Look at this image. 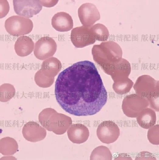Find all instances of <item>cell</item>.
I'll use <instances>...</instances> for the list:
<instances>
[{"label": "cell", "mask_w": 159, "mask_h": 160, "mask_svg": "<svg viewBox=\"0 0 159 160\" xmlns=\"http://www.w3.org/2000/svg\"><path fill=\"white\" fill-rule=\"evenodd\" d=\"M55 95L64 110L78 116L96 114L107 99L106 90L97 68L88 60L75 63L59 74Z\"/></svg>", "instance_id": "1"}, {"label": "cell", "mask_w": 159, "mask_h": 160, "mask_svg": "<svg viewBox=\"0 0 159 160\" xmlns=\"http://www.w3.org/2000/svg\"><path fill=\"white\" fill-rule=\"evenodd\" d=\"M39 121L47 130L57 135L65 133L72 123L71 118L64 114L57 113L54 109L46 108L39 114Z\"/></svg>", "instance_id": "2"}, {"label": "cell", "mask_w": 159, "mask_h": 160, "mask_svg": "<svg viewBox=\"0 0 159 160\" xmlns=\"http://www.w3.org/2000/svg\"><path fill=\"white\" fill-rule=\"evenodd\" d=\"M33 27L30 19L18 15L12 16L5 21V27L10 35L18 36L28 34Z\"/></svg>", "instance_id": "3"}, {"label": "cell", "mask_w": 159, "mask_h": 160, "mask_svg": "<svg viewBox=\"0 0 159 160\" xmlns=\"http://www.w3.org/2000/svg\"><path fill=\"white\" fill-rule=\"evenodd\" d=\"M120 129L114 122L107 120L101 122L98 126L96 134L102 143L110 144L116 141L120 135Z\"/></svg>", "instance_id": "4"}, {"label": "cell", "mask_w": 159, "mask_h": 160, "mask_svg": "<svg viewBox=\"0 0 159 160\" xmlns=\"http://www.w3.org/2000/svg\"><path fill=\"white\" fill-rule=\"evenodd\" d=\"M13 3L16 13L28 18L36 15L42 9V5L38 0H13Z\"/></svg>", "instance_id": "5"}, {"label": "cell", "mask_w": 159, "mask_h": 160, "mask_svg": "<svg viewBox=\"0 0 159 160\" xmlns=\"http://www.w3.org/2000/svg\"><path fill=\"white\" fill-rule=\"evenodd\" d=\"M57 48V44L52 38L43 36L36 42L34 54L37 59L43 60L53 56L56 52Z\"/></svg>", "instance_id": "6"}, {"label": "cell", "mask_w": 159, "mask_h": 160, "mask_svg": "<svg viewBox=\"0 0 159 160\" xmlns=\"http://www.w3.org/2000/svg\"><path fill=\"white\" fill-rule=\"evenodd\" d=\"M70 38L73 44L77 48H82L93 44L96 41L90 27L83 26L73 28Z\"/></svg>", "instance_id": "7"}, {"label": "cell", "mask_w": 159, "mask_h": 160, "mask_svg": "<svg viewBox=\"0 0 159 160\" xmlns=\"http://www.w3.org/2000/svg\"><path fill=\"white\" fill-rule=\"evenodd\" d=\"M80 20L83 26L90 28L100 18V13L94 4L89 3H84L78 9Z\"/></svg>", "instance_id": "8"}, {"label": "cell", "mask_w": 159, "mask_h": 160, "mask_svg": "<svg viewBox=\"0 0 159 160\" xmlns=\"http://www.w3.org/2000/svg\"><path fill=\"white\" fill-rule=\"evenodd\" d=\"M22 133L26 140L32 142L43 140L47 135L45 128L34 121H30L26 123L22 128Z\"/></svg>", "instance_id": "9"}, {"label": "cell", "mask_w": 159, "mask_h": 160, "mask_svg": "<svg viewBox=\"0 0 159 160\" xmlns=\"http://www.w3.org/2000/svg\"><path fill=\"white\" fill-rule=\"evenodd\" d=\"M67 133L69 140L72 143L77 144L85 142L89 136L88 128L80 123L72 125L68 129Z\"/></svg>", "instance_id": "10"}, {"label": "cell", "mask_w": 159, "mask_h": 160, "mask_svg": "<svg viewBox=\"0 0 159 160\" xmlns=\"http://www.w3.org/2000/svg\"><path fill=\"white\" fill-rule=\"evenodd\" d=\"M51 25L56 31L67 32L73 27V22L71 16L68 13L61 12L55 14L51 19Z\"/></svg>", "instance_id": "11"}, {"label": "cell", "mask_w": 159, "mask_h": 160, "mask_svg": "<svg viewBox=\"0 0 159 160\" xmlns=\"http://www.w3.org/2000/svg\"><path fill=\"white\" fill-rule=\"evenodd\" d=\"M34 45V42L30 38L26 36H21L16 41L14 49L18 55L24 57L32 53Z\"/></svg>", "instance_id": "12"}, {"label": "cell", "mask_w": 159, "mask_h": 160, "mask_svg": "<svg viewBox=\"0 0 159 160\" xmlns=\"http://www.w3.org/2000/svg\"><path fill=\"white\" fill-rule=\"evenodd\" d=\"M61 68L60 62L55 57H51L44 61L40 70L46 76L53 77L56 75Z\"/></svg>", "instance_id": "13"}, {"label": "cell", "mask_w": 159, "mask_h": 160, "mask_svg": "<svg viewBox=\"0 0 159 160\" xmlns=\"http://www.w3.org/2000/svg\"><path fill=\"white\" fill-rule=\"evenodd\" d=\"M0 152L4 155H11L15 154L18 150V145L13 138L6 137L0 139Z\"/></svg>", "instance_id": "14"}, {"label": "cell", "mask_w": 159, "mask_h": 160, "mask_svg": "<svg viewBox=\"0 0 159 160\" xmlns=\"http://www.w3.org/2000/svg\"><path fill=\"white\" fill-rule=\"evenodd\" d=\"M137 122L141 127L148 129L155 125L156 122L155 114L142 113L137 118Z\"/></svg>", "instance_id": "15"}, {"label": "cell", "mask_w": 159, "mask_h": 160, "mask_svg": "<svg viewBox=\"0 0 159 160\" xmlns=\"http://www.w3.org/2000/svg\"><path fill=\"white\" fill-rule=\"evenodd\" d=\"M90 160H112V155L109 149L103 145L95 148L91 154Z\"/></svg>", "instance_id": "16"}, {"label": "cell", "mask_w": 159, "mask_h": 160, "mask_svg": "<svg viewBox=\"0 0 159 160\" xmlns=\"http://www.w3.org/2000/svg\"><path fill=\"white\" fill-rule=\"evenodd\" d=\"M96 40L100 41H106L109 35V32L107 28L104 25L98 23L90 27Z\"/></svg>", "instance_id": "17"}, {"label": "cell", "mask_w": 159, "mask_h": 160, "mask_svg": "<svg viewBox=\"0 0 159 160\" xmlns=\"http://www.w3.org/2000/svg\"><path fill=\"white\" fill-rule=\"evenodd\" d=\"M15 89L14 86L9 83H4L0 86V100L2 102H6L11 99L15 93Z\"/></svg>", "instance_id": "18"}, {"label": "cell", "mask_w": 159, "mask_h": 160, "mask_svg": "<svg viewBox=\"0 0 159 160\" xmlns=\"http://www.w3.org/2000/svg\"><path fill=\"white\" fill-rule=\"evenodd\" d=\"M34 79L37 85L43 88L50 87L54 81V78L46 77L42 73L40 69L35 73Z\"/></svg>", "instance_id": "19"}, {"label": "cell", "mask_w": 159, "mask_h": 160, "mask_svg": "<svg viewBox=\"0 0 159 160\" xmlns=\"http://www.w3.org/2000/svg\"><path fill=\"white\" fill-rule=\"evenodd\" d=\"M149 142L154 145L159 144V125H154L149 129L147 134Z\"/></svg>", "instance_id": "20"}, {"label": "cell", "mask_w": 159, "mask_h": 160, "mask_svg": "<svg viewBox=\"0 0 159 160\" xmlns=\"http://www.w3.org/2000/svg\"><path fill=\"white\" fill-rule=\"evenodd\" d=\"M0 18L7 15L9 10V3L6 0H0Z\"/></svg>", "instance_id": "21"}, {"label": "cell", "mask_w": 159, "mask_h": 160, "mask_svg": "<svg viewBox=\"0 0 159 160\" xmlns=\"http://www.w3.org/2000/svg\"><path fill=\"white\" fill-rule=\"evenodd\" d=\"M156 160L155 157L151 153L147 151H142L136 156L135 160Z\"/></svg>", "instance_id": "22"}, {"label": "cell", "mask_w": 159, "mask_h": 160, "mask_svg": "<svg viewBox=\"0 0 159 160\" xmlns=\"http://www.w3.org/2000/svg\"><path fill=\"white\" fill-rule=\"evenodd\" d=\"M39 1L42 5L47 7H50L56 5L58 1L39 0Z\"/></svg>", "instance_id": "23"}, {"label": "cell", "mask_w": 159, "mask_h": 160, "mask_svg": "<svg viewBox=\"0 0 159 160\" xmlns=\"http://www.w3.org/2000/svg\"><path fill=\"white\" fill-rule=\"evenodd\" d=\"M129 159L132 160L130 155L126 154H120L115 159Z\"/></svg>", "instance_id": "24"}]
</instances>
